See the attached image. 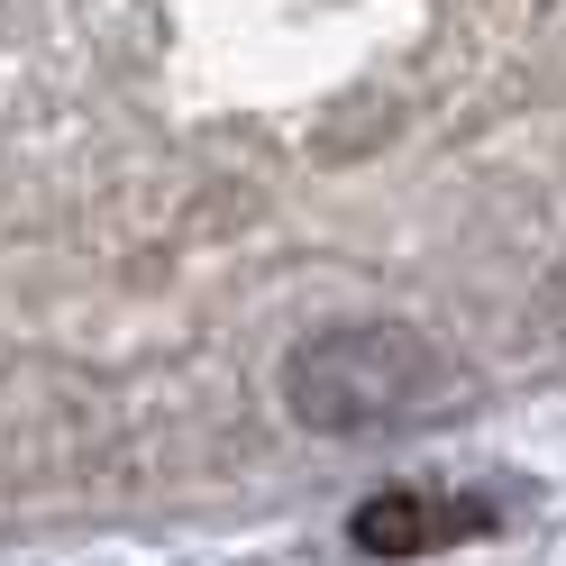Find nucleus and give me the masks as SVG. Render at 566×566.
<instances>
[{
	"instance_id": "nucleus-1",
	"label": "nucleus",
	"mask_w": 566,
	"mask_h": 566,
	"mask_svg": "<svg viewBox=\"0 0 566 566\" xmlns=\"http://www.w3.org/2000/svg\"><path fill=\"white\" fill-rule=\"evenodd\" d=\"M484 521H493V512L467 503V493H420V484H402V493H375V503L357 512V548H375V557H430V548L475 539Z\"/></svg>"
}]
</instances>
